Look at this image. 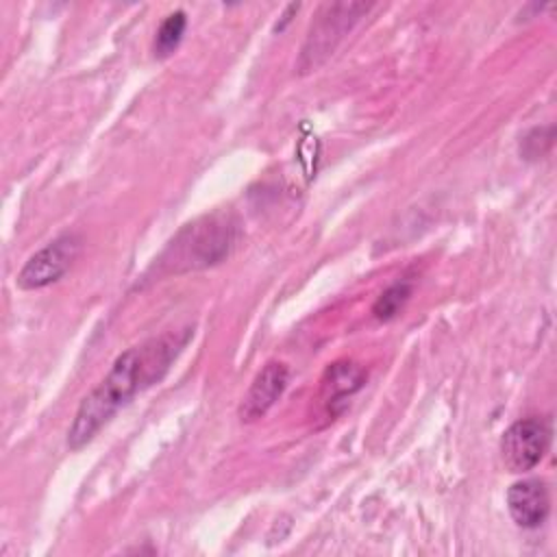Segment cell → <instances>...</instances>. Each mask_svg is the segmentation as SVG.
<instances>
[{"label":"cell","mask_w":557,"mask_h":557,"mask_svg":"<svg viewBox=\"0 0 557 557\" xmlns=\"http://www.w3.org/2000/svg\"><path fill=\"white\" fill-rule=\"evenodd\" d=\"M189 333L163 335L124 350L109 374L81 400L67 429V448L81 450L135 394L161 381L170 363L185 346Z\"/></svg>","instance_id":"obj_1"},{"label":"cell","mask_w":557,"mask_h":557,"mask_svg":"<svg viewBox=\"0 0 557 557\" xmlns=\"http://www.w3.org/2000/svg\"><path fill=\"white\" fill-rule=\"evenodd\" d=\"M233 226L224 215H207L187 224L165 248L163 263L172 272H185L218 263L228 255Z\"/></svg>","instance_id":"obj_2"},{"label":"cell","mask_w":557,"mask_h":557,"mask_svg":"<svg viewBox=\"0 0 557 557\" xmlns=\"http://www.w3.org/2000/svg\"><path fill=\"white\" fill-rule=\"evenodd\" d=\"M370 7L372 4H366V2L322 4L307 30L305 44L300 48V57L296 61V70L300 74H309V72H315L320 65H324L326 59L339 46V41L370 11Z\"/></svg>","instance_id":"obj_3"},{"label":"cell","mask_w":557,"mask_h":557,"mask_svg":"<svg viewBox=\"0 0 557 557\" xmlns=\"http://www.w3.org/2000/svg\"><path fill=\"white\" fill-rule=\"evenodd\" d=\"M550 442V429L540 418L513 422L500 437V457L509 472L520 474L535 468Z\"/></svg>","instance_id":"obj_4"},{"label":"cell","mask_w":557,"mask_h":557,"mask_svg":"<svg viewBox=\"0 0 557 557\" xmlns=\"http://www.w3.org/2000/svg\"><path fill=\"white\" fill-rule=\"evenodd\" d=\"M81 248V242L76 235H61L39 248L35 255L28 257V261L17 272V287L33 292L48 287L50 283L59 281L76 259Z\"/></svg>","instance_id":"obj_5"},{"label":"cell","mask_w":557,"mask_h":557,"mask_svg":"<svg viewBox=\"0 0 557 557\" xmlns=\"http://www.w3.org/2000/svg\"><path fill=\"white\" fill-rule=\"evenodd\" d=\"M289 381V370L281 361H268L257 376L252 379L246 396L239 405V420L242 422H255L263 418L274 403L283 396Z\"/></svg>","instance_id":"obj_6"},{"label":"cell","mask_w":557,"mask_h":557,"mask_svg":"<svg viewBox=\"0 0 557 557\" xmlns=\"http://www.w3.org/2000/svg\"><path fill=\"white\" fill-rule=\"evenodd\" d=\"M507 509L518 527L537 529L550 511V496L546 483L540 479L516 481L507 490Z\"/></svg>","instance_id":"obj_7"},{"label":"cell","mask_w":557,"mask_h":557,"mask_svg":"<svg viewBox=\"0 0 557 557\" xmlns=\"http://www.w3.org/2000/svg\"><path fill=\"white\" fill-rule=\"evenodd\" d=\"M366 383V370L357 363L342 361L326 368L322 385H320V398L326 407H333L335 403L348 398Z\"/></svg>","instance_id":"obj_8"},{"label":"cell","mask_w":557,"mask_h":557,"mask_svg":"<svg viewBox=\"0 0 557 557\" xmlns=\"http://www.w3.org/2000/svg\"><path fill=\"white\" fill-rule=\"evenodd\" d=\"M185 28H187V15L183 11L170 13L159 24V28H157V35H154V57L157 59L170 57L178 48V44H181V39L185 35Z\"/></svg>","instance_id":"obj_9"},{"label":"cell","mask_w":557,"mask_h":557,"mask_svg":"<svg viewBox=\"0 0 557 557\" xmlns=\"http://www.w3.org/2000/svg\"><path fill=\"white\" fill-rule=\"evenodd\" d=\"M409 296H411V285H409V283L400 281V283L389 285V287L374 300V305H372V315H374L376 320H383V322L396 318V315L400 313V309L407 305Z\"/></svg>","instance_id":"obj_10"},{"label":"cell","mask_w":557,"mask_h":557,"mask_svg":"<svg viewBox=\"0 0 557 557\" xmlns=\"http://www.w3.org/2000/svg\"><path fill=\"white\" fill-rule=\"evenodd\" d=\"M553 137H555V128L548 124V126H535L531 128L522 141H520V154L527 159V161H537L542 159L550 146H553Z\"/></svg>","instance_id":"obj_11"}]
</instances>
